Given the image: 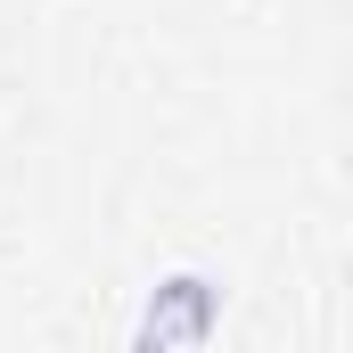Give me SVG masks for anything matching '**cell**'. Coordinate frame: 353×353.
Here are the masks:
<instances>
[{"instance_id": "1", "label": "cell", "mask_w": 353, "mask_h": 353, "mask_svg": "<svg viewBox=\"0 0 353 353\" xmlns=\"http://www.w3.org/2000/svg\"><path fill=\"white\" fill-rule=\"evenodd\" d=\"M214 321H222V288L197 279V271H181V279H165V288L148 296V312H140V345H205Z\"/></svg>"}]
</instances>
